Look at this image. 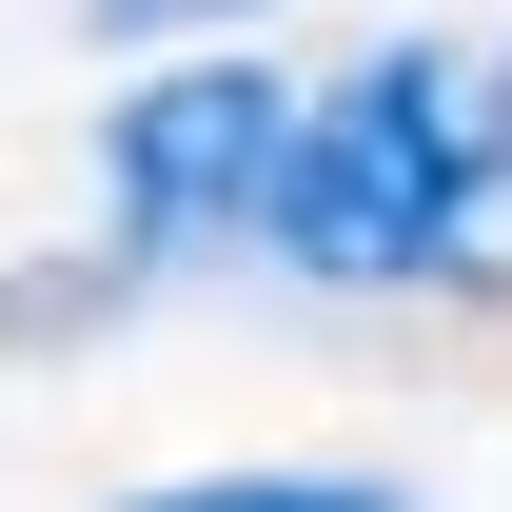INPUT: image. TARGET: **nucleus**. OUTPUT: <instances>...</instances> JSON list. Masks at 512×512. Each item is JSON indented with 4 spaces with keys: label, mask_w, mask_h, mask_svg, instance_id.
Returning a JSON list of instances; mask_svg holds the SVG:
<instances>
[{
    "label": "nucleus",
    "mask_w": 512,
    "mask_h": 512,
    "mask_svg": "<svg viewBox=\"0 0 512 512\" xmlns=\"http://www.w3.org/2000/svg\"><path fill=\"white\" fill-rule=\"evenodd\" d=\"M473 197H493V138L453 99V60H355L296 119L256 237L296 276H335V296H394V276H473Z\"/></svg>",
    "instance_id": "obj_1"
},
{
    "label": "nucleus",
    "mask_w": 512,
    "mask_h": 512,
    "mask_svg": "<svg viewBox=\"0 0 512 512\" xmlns=\"http://www.w3.org/2000/svg\"><path fill=\"white\" fill-rule=\"evenodd\" d=\"M296 79L276 60H178V79H138L119 119H99V158H119V217L158 256L178 237H237V217H276V158H296Z\"/></svg>",
    "instance_id": "obj_2"
},
{
    "label": "nucleus",
    "mask_w": 512,
    "mask_h": 512,
    "mask_svg": "<svg viewBox=\"0 0 512 512\" xmlns=\"http://www.w3.org/2000/svg\"><path fill=\"white\" fill-rule=\"evenodd\" d=\"M158 512H394L375 473H217V493H158Z\"/></svg>",
    "instance_id": "obj_3"
},
{
    "label": "nucleus",
    "mask_w": 512,
    "mask_h": 512,
    "mask_svg": "<svg viewBox=\"0 0 512 512\" xmlns=\"http://www.w3.org/2000/svg\"><path fill=\"white\" fill-rule=\"evenodd\" d=\"M119 40H178V20H256V0H99Z\"/></svg>",
    "instance_id": "obj_4"
},
{
    "label": "nucleus",
    "mask_w": 512,
    "mask_h": 512,
    "mask_svg": "<svg viewBox=\"0 0 512 512\" xmlns=\"http://www.w3.org/2000/svg\"><path fill=\"white\" fill-rule=\"evenodd\" d=\"M493 119H512V99H493Z\"/></svg>",
    "instance_id": "obj_5"
}]
</instances>
